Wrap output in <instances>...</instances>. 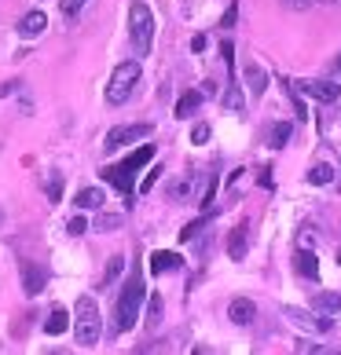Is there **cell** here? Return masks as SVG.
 Segmentation results:
<instances>
[{
  "label": "cell",
  "instance_id": "obj_1",
  "mask_svg": "<svg viewBox=\"0 0 341 355\" xmlns=\"http://www.w3.org/2000/svg\"><path fill=\"white\" fill-rule=\"evenodd\" d=\"M140 308H143V271L133 268V275L125 279L122 293H117V304H114V330L117 334L133 330L140 319Z\"/></svg>",
  "mask_w": 341,
  "mask_h": 355
},
{
  "label": "cell",
  "instance_id": "obj_2",
  "mask_svg": "<svg viewBox=\"0 0 341 355\" xmlns=\"http://www.w3.org/2000/svg\"><path fill=\"white\" fill-rule=\"evenodd\" d=\"M151 157H154V143H143V147H136L133 154L125 157V162H117V165H110V168H103V180L114 183V187L122 191V194H133V191H136V183H133V180H136V173L151 162Z\"/></svg>",
  "mask_w": 341,
  "mask_h": 355
},
{
  "label": "cell",
  "instance_id": "obj_3",
  "mask_svg": "<svg viewBox=\"0 0 341 355\" xmlns=\"http://www.w3.org/2000/svg\"><path fill=\"white\" fill-rule=\"evenodd\" d=\"M99 334H103V322H99V304L96 297H81L77 300V315H74V337L81 348H96L99 345Z\"/></svg>",
  "mask_w": 341,
  "mask_h": 355
},
{
  "label": "cell",
  "instance_id": "obj_4",
  "mask_svg": "<svg viewBox=\"0 0 341 355\" xmlns=\"http://www.w3.org/2000/svg\"><path fill=\"white\" fill-rule=\"evenodd\" d=\"M128 33H133L136 51L147 55L151 44H154V11L143 4V0H133V8H128Z\"/></svg>",
  "mask_w": 341,
  "mask_h": 355
},
{
  "label": "cell",
  "instance_id": "obj_5",
  "mask_svg": "<svg viewBox=\"0 0 341 355\" xmlns=\"http://www.w3.org/2000/svg\"><path fill=\"white\" fill-rule=\"evenodd\" d=\"M140 81V62H117L114 73H110V85H107V99L110 103H125L128 96H133V88Z\"/></svg>",
  "mask_w": 341,
  "mask_h": 355
},
{
  "label": "cell",
  "instance_id": "obj_6",
  "mask_svg": "<svg viewBox=\"0 0 341 355\" xmlns=\"http://www.w3.org/2000/svg\"><path fill=\"white\" fill-rule=\"evenodd\" d=\"M151 132H154V125H147V121H140V125H117V128H110V132H107V143H103V147L117 150V147H128V143H136V139L151 136Z\"/></svg>",
  "mask_w": 341,
  "mask_h": 355
},
{
  "label": "cell",
  "instance_id": "obj_7",
  "mask_svg": "<svg viewBox=\"0 0 341 355\" xmlns=\"http://www.w3.org/2000/svg\"><path fill=\"white\" fill-rule=\"evenodd\" d=\"M283 315L297 326V330H308V334H326L331 330V315H312L305 308H286Z\"/></svg>",
  "mask_w": 341,
  "mask_h": 355
},
{
  "label": "cell",
  "instance_id": "obj_8",
  "mask_svg": "<svg viewBox=\"0 0 341 355\" xmlns=\"http://www.w3.org/2000/svg\"><path fill=\"white\" fill-rule=\"evenodd\" d=\"M294 88L305 92V96H312V99H319V103H338L341 99V88L334 81H297Z\"/></svg>",
  "mask_w": 341,
  "mask_h": 355
},
{
  "label": "cell",
  "instance_id": "obj_9",
  "mask_svg": "<svg viewBox=\"0 0 341 355\" xmlns=\"http://www.w3.org/2000/svg\"><path fill=\"white\" fill-rule=\"evenodd\" d=\"M246 249H250V223H235L231 227V239H228V257L231 260H242L246 257Z\"/></svg>",
  "mask_w": 341,
  "mask_h": 355
},
{
  "label": "cell",
  "instance_id": "obj_10",
  "mask_svg": "<svg viewBox=\"0 0 341 355\" xmlns=\"http://www.w3.org/2000/svg\"><path fill=\"white\" fill-rule=\"evenodd\" d=\"M228 319H231L235 326H250V322L257 319V304H253V300H246V297L231 300V304H228Z\"/></svg>",
  "mask_w": 341,
  "mask_h": 355
},
{
  "label": "cell",
  "instance_id": "obj_11",
  "mask_svg": "<svg viewBox=\"0 0 341 355\" xmlns=\"http://www.w3.org/2000/svg\"><path fill=\"white\" fill-rule=\"evenodd\" d=\"M180 268H183V257L180 253H169V249L151 253V275H169V271H180Z\"/></svg>",
  "mask_w": 341,
  "mask_h": 355
},
{
  "label": "cell",
  "instance_id": "obj_12",
  "mask_svg": "<svg viewBox=\"0 0 341 355\" xmlns=\"http://www.w3.org/2000/svg\"><path fill=\"white\" fill-rule=\"evenodd\" d=\"M44 286H48V271H44V268H37V264H22V289H26V293L37 297Z\"/></svg>",
  "mask_w": 341,
  "mask_h": 355
},
{
  "label": "cell",
  "instance_id": "obj_13",
  "mask_svg": "<svg viewBox=\"0 0 341 355\" xmlns=\"http://www.w3.org/2000/svg\"><path fill=\"white\" fill-rule=\"evenodd\" d=\"M297 275H305V279H312L316 282L319 279V260H316V253H312V249H297Z\"/></svg>",
  "mask_w": 341,
  "mask_h": 355
},
{
  "label": "cell",
  "instance_id": "obj_14",
  "mask_svg": "<svg viewBox=\"0 0 341 355\" xmlns=\"http://www.w3.org/2000/svg\"><path fill=\"white\" fill-rule=\"evenodd\" d=\"M67 326H70L67 308H59V304H56V308L48 311V319H44V334H48V337H59L63 330H67Z\"/></svg>",
  "mask_w": 341,
  "mask_h": 355
},
{
  "label": "cell",
  "instance_id": "obj_15",
  "mask_svg": "<svg viewBox=\"0 0 341 355\" xmlns=\"http://www.w3.org/2000/svg\"><path fill=\"white\" fill-rule=\"evenodd\" d=\"M44 30H48V15H44V11H30V15L19 22V33L22 37H37V33H44Z\"/></svg>",
  "mask_w": 341,
  "mask_h": 355
},
{
  "label": "cell",
  "instance_id": "obj_16",
  "mask_svg": "<svg viewBox=\"0 0 341 355\" xmlns=\"http://www.w3.org/2000/svg\"><path fill=\"white\" fill-rule=\"evenodd\" d=\"M246 85H250L253 96H265V88H268V73L257 67V62H246Z\"/></svg>",
  "mask_w": 341,
  "mask_h": 355
},
{
  "label": "cell",
  "instance_id": "obj_17",
  "mask_svg": "<svg viewBox=\"0 0 341 355\" xmlns=\"http://www.w3.org/2000/svg\"><path fill=\"white\" fill-rule=\"evenodd\" d=\"M199 107H202V92H183V96L176 99V110L173 114L176 117H191Z\"/></svg>",
  "mask_w": 341,
  "mask_h": 355
},
{
  "label": "cell",
  "instance_id": "obj_18",
  "mask_svg": "<svg viewBox=\"0 0 341 355\" xmlns=\"http://www.w3.org/2000/svg\"><path fill=\"white\" fill-rule=\"evenodd\" d=\"M77 209H103V191L99 187H81L77 191V198H74Z\"/></svg>",
  "mask_w": 341,
  "mask_h": 355
},
{
  "label": "cell",
  "instance_id": "obj_19",
  "mask_svg": "<svg viewBox=\"0 0 341 355\" xmlns=\"http://www.w3.org/2000/svg\"><path fill=\"white\" fill-rule=\"evenodd\" d=\"M312 308L319 315H334V311H341V293H316L312 297Z\"/></svg>",
  "mask_w": 341,
  "mask_h": 355
},
{
  "label": "cell",
  "instance_id": "obj_20",
  "mask_svg": "<svg viewBox=\"0 0 341 355\" xmlns=\"http://www.w3.org/2000/svg\"><path fill=\"white\" fill-rule=\"evenodd\" d=\"M290 132H294V125H290V121H279V125H272L268 143H272L275 150H283V147H286V139H290Z\"/></svg>",
  "mask_w": 341,
  "mask_h": 355
},
{
  "label": "cell",
  "instance_id": "obj_21",
  "mask_svg": "<svg viewBox=\"0 0 341 355\" xmlns=\"http://www.w3.org/2000/svg\"><path fill=\"white\" fill-rule=\"evenodd\" d=\"M331 180H334V168L326 165V162H319V165L308 168V183H316V187H323V183H331Z\"/></svg>",
  "mask_w": 341,
  "mask_h": 355
},
{
  "label": "cell",
  "instance_id": "obj_22",
  "mask_svg": "<svg viewBox=\"0 0 341 355\" xmlns=\"http://www.w3.org/2000/svg\"><path fill=\"white\" fill-rule=\"evenodd\" d=\"M224 107L231 110V114H242V88L231 81V88L224 92Z\"/></svg>",
  "mask_w": 341,
  "mask_h": 355
},
{
  "label": "cell",
  "instance_id": "obj_23",
  "mask_svg": "<svg viewBox=\"0 0 341 355\" xmlns=\"http://www.w3.org/2000/svg\"><path fill=\"white\" fill-rule=\"evenodd\" d=\"M191 194H194V176H188V180L173 183V198H176V202H188Z\"/></svg>",
  "mask_w": 341,
  "mask_h": 355
},
{
  "label": "cell",
  "instance_id": "obj_24",
  "mask_svg": "<svg viewBox=\"0 0 341 355\" xmlns=\"http://www.w3.org/2000/svg\"><path fill=\"white\" fill-rule=\"evenodd\" d=\"M158 322H162V297L151 293V300H147V326H158Z\"/></svg>",
  "mask_w": 341,
  "mask_h": 355
},
{
  "label": "cell",
  "instance_id": "obj_25",
  "mask_svg": "<svg viewBox=\"0 0 341 355\" xmlns=\"http://www.w3.org/2000/svg\"><path fill=\"white\" fill-rule=\"evenodd\" d=\"M48 202H51V205H59V202H63V176H59V173L48 180Z\"/></svg>",
  "mask_w": 341,
  "mask_h": 355
},
{
  "label": "cell",
  "instance_id": "obj_26",
  "mask_svg": "<svg viewBox=\"0 0 341 355\" xmlns=\"http://www.w3.org/2000/svg\"><path fill=\"white\" fill-rule=\"evenodd\" d=\"M117 227H122V216L117 213H103L99 223H96V231H117Z\"/></svg>",
  "mask_w": 341,
  "mask_h": 355
},
{
  "label": "cell",
  "instance_id": "obj_27",
  "mask_svg": "<svg viewBox=\"0 0 341 355\" xmlns=\"http://www.w3.org/2000/svg\"><path fill=\"white\" fill-rule=\"evenodd\" d=\"M122 268H125V257H114V260H110V268H107V279H103V286H110L117 275H122Z\"/></svg>",
  "mask_w": 341,
  "mask_h": 355
},
{
  "label": "cell",
  "instance_id": "obj_28",
  "mask_svg": "<svg viewBox=\"0 0 341 355\" xmlns=\"http://www.w3.org/2000/svg\"><path fill=\"white\" fill-rule=\"evenodd\" d=\"M191 143H194V147L209 143V125H194V128H191Z\"/></svg>",
  "mask_w": 341,
  "mask_h": 355
},
{
  "label": "cell",
  "instance_id": "obj_29",
  "mask_svg": "<svg viewBox=\"0 0 341 355\" xmlns=\"http://www.w3.org/2000/svg\"><path fill=\"white\" fill-rule=\"evenodd\" d=\"M202 227H206V220H194V223H188V227L180 231V239H183V242H191V239H194V234H199Z\"/></svg>",
  "mask_w": 341,
  "mask_h": 355
},
{
  "label": "cell",
  "instance_id": "obj_30",
  "mask_svg": "<svg viewBox=\"0 0 341 355\" xmlns=\"http://www.w3.org/2000/svg\"><path fill=\"white\" fill-rule=\"evenodd\" d=\"M158 180H162V165H154L151 173H147V180H143V187H140V191L147 194V191H151V187H154V183H158Z\"/></svg>",
  "mask_w": 341,
  "mask_h": 355
},
{
  "label": "cell",
  "instance_id": "obj_31",
  "mask_svg": "<svg viewBox=\"0 0 341 355\" xmlns=\"http://www.w3.org/2000/svg\"><path fill=\"white\" fill-rule=\"evenodd\" d=\"M85 4H88V0H63V15H70V19H74Z\"/></svg>",
  "mask_w": 341,
  "mask_h": 355
},
{
  "label": "cell",
  "instance_id": "obj_32",
  "mask_svg": "<svg viewBox=\"0 0 341 355\" xmlns=\"http://www.w3.org/2000/svg\"><path fill=\"white\" fill-rule=\"evenodd\" d=\"M67 231H70V234H85V231H88V220H85V216H74V220L67 223Z\"/></svg>",
  "mask_w": 341,
  "mask_h": 355
},
{
  "label": "cell",
  "instance_id": "obj_33",
  "mask_svg": "<svg viewBox=\"0 0 341 355\" xmlns=\"http://www.w3.org/2000/svg\"><path fill=\"white\" fill-rule=\"evenodd\" d=\"M213 194H217V180H206V187H202V205H209V202H213Z\"/></svg>",
  "mask_w": 341,
  "mask_h": 355
},
{
  "label": "cell",
  "instance_id": "obj_34",
  "mask_svg": "<svg viewBox=\"0 0 341 355\" xmlns=\"http://www.w3.org/2000/svg\"><path fill=\"white\" fill-rule=\"evenodd\" d=\"M312 242H316V231L305 227V231H301V239H297V249H312Z\"/></svg>",
  "mask_w": 341,
  "mask_h": 355
},
{
  "label": "cell",
  "instance_id": "obj_35",
  "mask_svg": "<svg viewBox=\"0 0 341 355\" xmlns=\"http://www.w3.org/2000/svg\"><path fill=\"white\" fill-rule=\"evenodd\" d=\"M235 19H239V4H231V8H228V15H224V22H220V26H224V30H231Z\"/></svg>",
  "mask_w": 341,
  "mask_h": 355
},
{
  "label": "cell",
  "instance_id": "obj_36",
  "mask_svg": "<svg viewBox=\"0 0 341 355\" xmlns=\"http://www.w3.org/2000/svg\"><path fill=\"white\" fill-rule=\"evenodd\" d=\"M220 55H224V62H228V67H235V48H231V41H224V44H220Z\"/></svg>",
  "mask_w": 341,
  "mask_h": 355
},
{
  "label": "cell",
  "instance_id": "obj_37",
  "mask_svg": "<svg viewBox=\"0 0 341 355\" xmlns=\"http://www.w3.org/2000/svg\"><path fill=\"white\" fill-rule=\"evenodd\" d=\"M283 4H290L294 11H305V8H312V4H316V0H283Z\"/></svg>",
  "mask_w": 341,
  "mask_h": 355
},
{
  "label": "cell",
  "instance_id": "obj_38",
  "mask_svg": "<svg viewBox=\"0 0 341 355\" xmlns=\"http://www.w3.org/2000/svg\"><path fill=\"white\" fill-rule=\"evenodd\" d=\"M0 223H4V209H0Z\"/></svg>",
  "mask_w": 341,
  "mask_h": 355
},
{
  "label": "cell",
  "instance_id": "obj_39",
  "mask_svg": "<svg viewBox=\"0 0 341 355\" xmlns=\"http://www.w3.org/2000/svg\"><path fill=\"white\" fill-rule=\"evenodd\" d=\"M338 264H341V253H338Z\"/></svg>",
  "mask_w": 341,
  "mask_h": 355
}]
</instances>
